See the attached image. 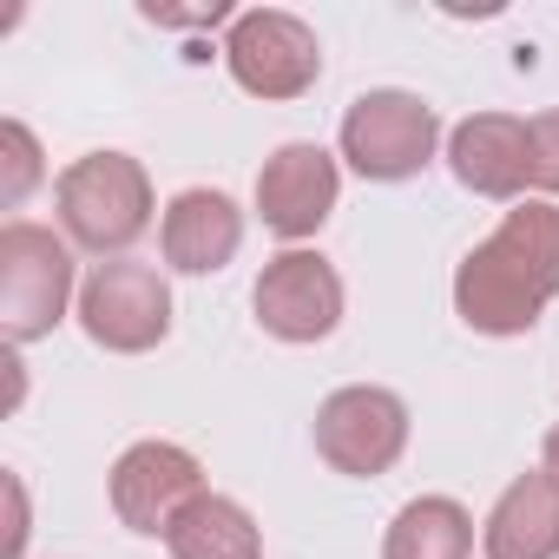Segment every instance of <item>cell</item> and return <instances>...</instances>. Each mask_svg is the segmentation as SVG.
Returning <instances> with one entry per match:
<instances>
[{
	"label": "cell",
	"instance_id": "4fadbf2b",
	"mask_svg": "<svg viewBox=\"0 0 559 559\" xmlns=\"http://www.w3.org/2000/svg\"><path fill=\"white\" fill-rule=\"evenodd\" d=\"M487 559H559V487L533 467L500 487L487 526H480Z\"/></svg>",
	"mask_w": 559,
	"mask_h": 559
},
{
	"label": "cell",
	"instance_id": "e0dca14e",
	"mask_svg": "<svg viewBox=\"0 0 559 559\" xmlns=\"http://www.w3.org/2000/svg\"><path fill=\"white\" fill-rule=\"evenodd\" d=\"M526 126H533V191L559 198V106L526 119Z\"/></svg>",
	"mask_w": 559,
	"mask_h": 559
},
{
	"label": "cell",
	"instance_id": "7a4b0ae2",
	"mask_svg": "<svg viewBox=\"0 0 559 559\" xmlns=\"http://www.w3.org/2000/svg\"><path fill=\"white\" fill-rule=\"evenodd\" d=\"M60 204V230L67 243L93 250V257H126L145 230H152V178L132 152H86L60 171L53 185Z\"/></svg>",
	"mask_w": 559,
	"mask_h": 559
},
{
	"label": "cell",
	"instance_id": "6da1fadb",
	"mask_svg": "<svg viewBox=\"0 0 559 559\" xmlns=\"http://www.w3.org/2000/svg\"><path fill=\"white\" fill-rule=\"evenodd\" d=\"M559 297V204L520 198L454 270V317L480 336H526Z\"/></svg>",
	"mask_w": 559,
	"mask_h": 559
},
{
	"label": "cell",
	"instance_id": "30bf717a",
	"mask_svg": "<svg viewBox=\"0 0 559 559\" xmlns=\"http://www.w3.org/2000/svg\"><path fill=\"white\" fill-rule=\"evenodd\" d=\"M336 198H343V171H336V158H330L323 145H310V139L276 145V152L263 158V171H257V217H263V230L290 237V243L317 237V230L330 224Z\"/></svg>",
	"mask_w": 559,
	"mask_h": 559
},
{
	"label": "cell",
	"instance_id": "52a82bcc",
	"mask_svg": "<svg viewBox=\"0 0 559 559\" xmlns=\"http://www.w3.org/2000/svg\"><path fill=\"white\" fill-rule=\"evenodd\" d=\"M402 448H408V402L395 389L356 382V389H336L317 408V454L349 480L389 474L402 461Z\"/></svg>",
	"mask_w": 559,
	"mask_h": 559
},
{
	"label": "cell",
	"instance_id": "8fae6325",
	"mask_svg": "<svg viewBox=\"0 0 559 559\" xmlns=\"http://www.w3.org/2000/svg\"><path fill=\"white\" fill-rule=\"evenodd\" d=\"M448 165L474 198L533 191V126L513 112H474L448 132Z\"/></svg>",
	"mask_w": 559,
	"mask_h": 559
},
{
	"label": "cell",
	"instance_id": "2e32d148",
	"mask_svg": "<svg viewBox=\"0 0 559 559\" xmlns=\"http://www.w3.org/2000/svg\"><path fill=\"white\" fill-rule=\"evenodd\" d=\"M40 185V139L21 126V119H8L0 126V204H27V191Z\"/></svg>",
	"mask_w": 559,
	"mask_h": 559
},
{
	"label": "cell",
	"instance_id": "9a60e30c",
	"mask_svg": "<svg viewBox=\"0 0 559 559\" xmlns=\"http://www.w3.org/2000/svg\"><path fill=\"white\" fill-rule=\"evenodd\" d=\"M382 559H474V513L448 493H421L389 520Z\"/></svg>",
	"mask_w": 559,
	"mask_h": 559
},
{
	"label": "cell",
	"instance_id": "3957f363",
	"mask_svg": "<svg viewBox=\"0 0 559 559\" xmlns=\"http://www.w3.org/2000/svg\"><path fill=\"white\" fill-rule=\"evenodd\" d=\"M73 310V243L47 224L14 217L0 230V330L8 343H40Z\"/></svg>",
	"mask_w": 559,
	"mask_h": 559
},
{
	"label": "cell",
	"instance_id": "8992f818",
	"mask_svg": "<svg viewBox=\"0 0 559 559\" xmlns=\"http://www.w3.org/2000/svg\"><path fill=\"white\" fill-rule=\"evenodd\" d=\"M224 67L250 99H304L323 80V40L310 34V21L284 8H250V14H230Z\"/></svg>",
	"mask_w": 559,
	"mask_h": 559
},
{
	"label": "cell",
	"instance_id": "ac0fdd59",
	"mask_svg": "<svg viewBox=\"0 0 559 559\" xmlns=\"http://www.w3.org/2000/svg\"><path fill=\"white\" fill-rule=\"evenodd\" d=\"M8 493H14V533H8V559H21V546H27V493H21V480L8 474Z\"/></svg>",
	"mask_w": 559,
	"mask_h": 559
},
{
	"label": "cell",
	"instance_id": "5bb4252c",
	"mask_svg": "<svg viewBox=\"0 0 559 559\" xmlns=\"http://www.w3.org/2000/svg\"><path fill=\"white\" fill-rule=\"evenodd\" d=\"M165 546H171V559H263V533H257L250 507H237L230 493H211V487L171 520Z\"/></svg>",
	"mask_w": 559,
	"mask_h": 559
},
{
	"label": "cell",
	"instance_id": "ba28073f",
	"mask_svg": "<svg viewBox=\"0 0 559 559\" xmlns=\"http://www.w3.org/2000/svg\"><path fill=\"white\" fill-rule=\"evenodd\" d=\"M250 310H257L263 336H276V343H323L343 323V276L323 250H284L263 263Z\"/></svg>",
	"mask_w": 559,
	"mask_h": 559
},
{
	"label": "cell",
	"instance_id": "9c48e42d",
	"mask_svg": "<svg viewBox=\"0 0 559 559\" xmlns=\"http://www.w3.org/2000/svg\"><path fill=\"white\" fill-rule=\"evenodd\" d=\"M106 493H112L119 526H132V533H158V539H165L171 520L204 493V467H198V454L178 448V441H132V448L112 461Z\"/></svg>",
	"mask_w": 559,
	"mask_h": 559
},
{
	"label": "cell",
	"instance_id": "5b68a950",
	"mask_svg": "<svg viewBox=\"0 0 559 559\" xmlns=\"http://www.w3.org/2000/svg\"><path fill=\"white\" fill-rule=\"evenodd\" d=\"M441 145V119L421 93L402 86H376L343 112V158L369 178V185H402L415 178Z\"/></svg>",
	"mask_w": 559,
	"mask_h": 559
},
{
	"label": "cell",
	"instance_id": "d6986e66",
	"mask_svg": "<svg viewBox=\"0 0 559 559\" xmlns=\"http://www.w3.org/2000/svg\"><path fill=\"white\" fill-rule=\"evenodd\" d=\"M539 474H546V480L559 487V421L546 428V448H539Z\"/></svg>",
	"mask_w": 559,
	"mask_h": 559
},
{
	"label": "cell",
	"instance_id": "277c9868",
	"mask_svg": "<svg viewBox=\"0 0 559 559\" xmlns=\"http://www.w3.org/2000/svg\"><path fill=\"white\" fill-rule=\"evenodd\" d=\"M80 330L112 356H145L171 336V284L139 257L93 263L80 284Z\"/></svg>",
	"mask_w": 559,
	"mask_h": 559
},
{
	"label": "cell",
	"instance_id": "7c38bea8",
	"mask_svg": "<svg viewBox=\"0 0 559 559\" xmlns=\"http://www.w3.org/2000/svg\"><path fill=\"white\" fill-rule=\"evenodd\" d=\"M237 243H243V211H237L224 191H211V185L178 191V198L165 204V217H158V250H165V263L185 270V276L224 270V263L237 257Z\"/></svg>",
	"mask_w": 559,
	"mask_h": 559
}]
</instances>
